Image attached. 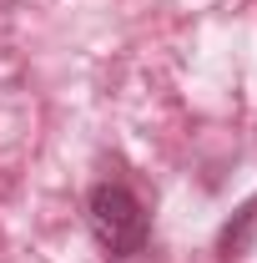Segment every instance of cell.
Masks as SVG:
<instances>
[{
	"instance_id": "1",
	"label": "cell",
	"mask_w": 257,
	"mask_h": 263,
	"mask_svg": "<svg viewBox=\"0 0 257 263\" xmlns=\"http://www.w3.org/2000/svg\"><path fill=\"white\" fill-rule=\"evenodd\" d=\"M86 213H91V233L101 238V248L111 258H141L146 253V208L131 187L96 182L86 197Z\"/></svg>"
},
{
	"instance_id": "2",
	"label": "cell",
	"mask_w": 257,
	"mask_h": 263,
	"mask_svg": "<svg viewBox=\"0 0 257 263\" xmlns=\"http://www.w3.org/2000/svg\"><path fill=\"white\" fill-rule=\"evenodd\" d=\"M252 233H257V202H247V208L237 213V223H227L217 253H222V258H242V248L252 243Z\"/></svg>"
}]
</instances>
